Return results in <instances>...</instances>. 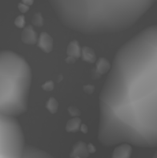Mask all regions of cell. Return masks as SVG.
I'll use <instances>...</instances> for the list:
<instances>
[{
    "label": "cell",
    "mask_w": 157,
    "mask_h": 158,
    "mask_svg": "<svg viewBox=\"0 0 157 158\" xmlns=\"http://www.w3.org/2000/svg\"><path fill=\"white\" fill-rule=\"evenodd\" d=\"M99 141L157 148V25L120 47L99 96Z\"/></svg>",
    "instance_id": "obj_1"
},
{
    "label": "cell",
    "mask_w": 157,
    "mask_h": 158,
    "mask_svg": "<svg viewBox=\"0 0 157 158\" xmlns=\"http://www.w3.org/2000/svg\"><path fill=\"white\" fill-rule=\"evenodd\" d=\"M155 0H49L57 18L86 35L119 32L135 24Z\"/></svg>",
    "instance_id": "obj_2"
},
{
    "label": "cell",
    "mask_w": 157,
    "mask_h": 158,
    "mask_svg": "<svg viewBox=\"0 0 157 158\" xmlns=\"http://www.w3.org/2000/svg\"><path fill=\"white\" fill-rule=\"evenodd\" d=\"M32 72L26 60L10 50H0V114L17 117L28 108Z\"/></svg>",
    "instance_id": "obj_3"
},
{
    "label": "cell",
    "mask_w": 157,
    "mask_h": 158,
    "mask_svg": "<svg viewBox=\"0 0 157 158\" xmlns=\"http://www.w3.org/2000/svg\"><path fill=\"white\" fill-rule=\"evenodd\" d=\"M25 144L16 117L0 114V158H22Z\"/></svg>",
    "instance_id": "obj_4"
},
{
    "label": "cell",
    "mask_w": 157,
    "mask_h": 158,
    "mask_svg": "<svg viewBox=\"0 0 157 158\" xmlns=\"http://www.w3.org/2000/svg\"><path fill=\"white\" fill-rule=\"evenodd\" d=\"M22 158H54L43 150L33 146L26 145Z\"/></svg>",
    "instance_id": "obj_5"
},
{
    "label": "cell",
    "mask_w": 157,
    "mask_h": 158,
    "mask_svg": "<svg viewBox=\"0 0 157 158\" xmlns=\"http://www.w3.org/2000/svg\"><path fill=\"white\" fill-rule=\"evenodd\" d=\"M152 158H157V151H155V154H153V156H152Z\"/></svg>",
    "instance_id": "obj_6"
},
{
    "label": "cell",
    "mask_w": 157,
    "mask_h": 158,
    "mask_svg": "<svg viewBox=\"0 0 157 158\" xmlns=\"http://www.w3.org/2000/svg\"><path fill=\"white\" fill-rule=\"evenodd\" d=\"M155 1H157V0H155Z\"/></svg>",
    "instance_id": "obj_7"
}]
</instances>
